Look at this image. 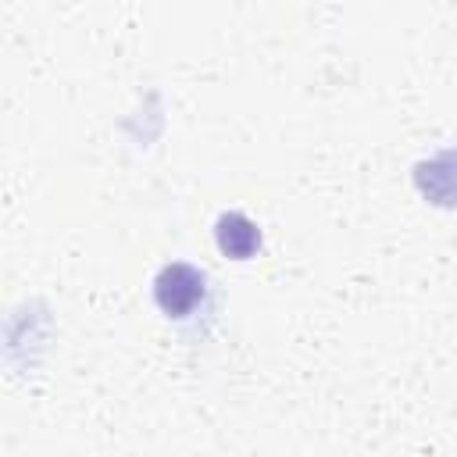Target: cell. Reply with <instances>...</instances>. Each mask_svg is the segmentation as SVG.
<instances>
[{"label":"cell","mask_w":457,"mask_h":457,"mask_svg":"<svg viewBox=\"0 0 457 457\" xmlns=\"http://www.w3.org/2000/svg\"><path fill=\"white\" fill-rule=\"evenodd\" d=\"M154 300L164 314L186 318L200 300H204V275L189 264H164L154 278Z\"/></svg>","instance_id":"cell-1"},{"label":"cell","mask_w":457,"mask_h":457,"mask_svg":"<svg viewBox=\"0 0 457 457\" xmlns=\"http://www.w3.org/2000/svg\"><path fill=\"white\" fill-rule=\"evenodd\" d=\"M414 182H418V189H421L432 204L457 207V150H446V154H439V157L418 164Z\"/></svg>","instance_id":"cell-2"},{"label":"cell","mask_w":457,"mask_h":457,"mask_svg":"<svg viewBox=\"0 0 457 457\" xmlns=\"http://www.w3.org/2000/svg\"><path fill=\"white\" fill-rule=\"evenodd\" d=\"M214 239H218V250H221L225 257L246 261V257H253L257 246H261V228H257L246 214L225 211V214L218 218V225H214Z\"/></svg>","instance_id":"cell-3"}]
</instances>
